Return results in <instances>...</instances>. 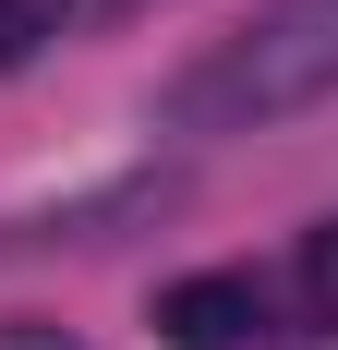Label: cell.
Listing matches in <instances>:
<instances>
[{
	"label": "cell",
	"mask_w": 338,
	"mask_h": 350,
	"mask_svg": "<svg viewBox=\"0 0 338 350\" xmlns=\"http://www.w3.org/2000/svg\"><path fill=\"white\" fill-rule=\"evenodd\" d=\"M326 97H338V0H266L242 36L194 49L157 85V121L169 133H278Z\"/></svg>",
	"instance_id": "6da1fadb"
},
{
	"label": "cell",
	"mask_w": 338,
	"mask_h": 350,
	"mask_svg": "<svg viewBox=\"0 0 338 350\" xmlns=\"http://www.w3.org/2000/svg\"><path fill=\"white\" fill-rule=\"evenodd\" d=\"M145 326L169 350H242V338H266V290L242 278V266H205V278H169Z\"/></svg>",
	"instance_id": "7a4b0ae2"
},
{
	"label": "cell",
	"mask_w": 338,
	"mask_h": 350,
	"mask_svg": "<svg viewBox=\"0 0 338 350\" xmlns=\"http://www.w3.org/2000/svg\"><path fill=\"white\" fill-rule=\"evenodd\" d=\"M302 314L338 326V217H314V230H302Z\"/></svg>",
	"instance_id": "3957f363"
},
{
	"label": "cell",
	"mask_w": 338,
	"mask_h": 350,
	"mask_svg": "<svg viewBox=\"0 0 338 350\" xmlns=\"http://www.w3.org/2000/svg\"><path fill=\"white\" fill-rule=\"evenodd\" d=\"M61 12H73V0H0V61L49 49V36H61Z\"/></svg>",
	"instance_id": "277c9868"
},
{
	"label": "cell",
	"mask_w": 338,
	"mask_h": 350,
	"mask_svg": "<svg viewBox=\"0 0 338 350\" xmlns=\"http://www.w3.org/2000/svg\"><path fill=\"white\" fill-rule=\"evenodd\" d=\"M0 350H73V326H49V314H0Z\"/></svg>",
	"instance_id": "5b68a950"
}]
</instances>
